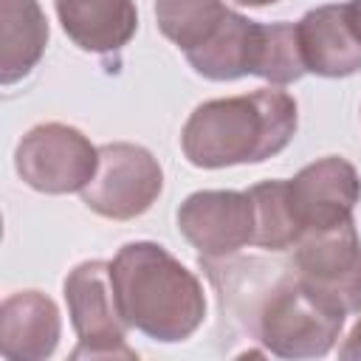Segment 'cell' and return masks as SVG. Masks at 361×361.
I'll list each match as a JSON object with an SVG mask.
<instances>
[{
    "label": "cell",
    "mask_w": 361,
    "mask_h": 361,
    "mask_svg": "<svg viewBox=\"0 0 361 361\" xmlns=\"http://www.w3.org/2000/svg\"><path fill=\"white\" fill-rule=\"evenodd\" d=\"M296 121L299 116L290 93L259 87L245 96L197 104L180 130V147L186 161L200 169L259 164L290 144Z\"/></svg>",
    "instance_id": "cell-1"
},
{
    "label": "cell",
    "mask_w": 361,
    "mask_h": 361,
    "mask_svg": "<svg viewBox=\"0 0 361 361\" xmlns=\"http://www.w3.org/2000/svg\"><path fill=\"white\" fill-rule=\"evenodd\" d=\"M353 3V8H355V14H358V20H361V0H350Z\"/></svg>",
    "instance_id": "cell-19"
},
{
    "label": "cell",
    "mask_w": 361,
    "mask_h": 361,
    "mask_svg": "<svg viewBox=\"0 0 361 361\" xmlns=\"http://www.w3.org/2000/svg\"><path fill=\"white\" fill-rule=\"evenodd\" d=\"M178 228L206 259H223L254 243V209L248 192L203 189L178 209Z\"/></svg>",
    "instance_id": "cell-7"
},
{
    "label": "cell",
    "mask_w": 361,
    "mask_h": 361,
    "mask_svg": "<svg viewBox=\"0 0 361 361\" xmlns=\"http://www.w3.org/2000/svg\"><path fill=\"white\" fill-rule=\"evenodd\" d=\"M121 316L138 333L172 344L189 338L206 316L197 276L158 243H127L110 262Z\"/></svg>",
    "instance_id": "cell-2"
},
{
    "label": "cell",
    "mask_w": 361,
    "mask_h": 361,
    "mask_svg": "<svg viewBox=\"0 0 361 361\" xmlns=\"http://www.w3.org/2000/svg\"><path fill=\"white\" fill-rule=\"evenodd\" d=\"M305 73L296 23H257L251 76H262L271 85H290Z\"/></svg>",
    "instance_id": "cell-15"
},
{
    "label": "cell",
    "mask_w": 361,
    "mask_h": 361,
    "mask_svg": "<svg viewBox=\"0 0 361 361\" xmlns=\"http://www.w3.org/2000/svg\"><path fill=\"white\" fill-rule=\"evenodd\" d=\"M56 14L62 31L90 54L121 51L138 28L133 0H56Z\"/></svg>",
    "instance_id": "cell-11"
},
{
    "label": "cell",
    "mask_w": 361,
    "mask_h": 361,
    "mask_svg": "<svg viewBox=\"0 0 361 361\" xmlns=\"http://www.w3.org/2000/svg\"><path fill=\"white\" fill-rule=\"evenodd\" d=\"M293 274L344 316L361 310V240L355 223L310 231L293 245Z\"/></svg>",
    "instance_id": "cell-6"
},
{
    "label": "cell",
    "mask_w": 361,
    "mask_h": 361,
    "mask_svg": "<svg viewBox=\"0 0 361 361\" xmlns=\"http://www.w3.org/2000/svg\"><path fill=\"white\" fill-rule=\"evenodd\" d=\"M338 355L341 358H355V361H361V319L355 322V327L350 330V336L344 338V344L338 347Z\"/></svg>",
    "instance_id": "cell-17"
},
{
    "label": "cell",
    "mask_w": 361,
    "mask_h": 361,
    "mask_svg": "<svg viewBox=\"0 0 361 361\" xmlns=\"http://www.w3.org/2000/svg\"><path fill=\"white\" fill-rule=\"evenodd\" d=\"M48 20L37 0H0V82L14 85L42 59Z\"/></svg>",
    "instance_id": "cell-12"
},
{
    "label": "cell",
    "mask_w": 361,
    "mask_h": 361,
    "mask_svg": "<svg viewBox=\"0 0 361 361\" xmlns=\"http://www.w3.org/2000/svg\"><path fill=\"white\" fill-rule=\"evenodd\" d=\"M164 189V172L149 149L127 141L99 147V169L82 189L87 209L107 220H133L144 214Z\"/></svg>",
    "instance_id": "cell-5"
},
{
    "label": "cell",
    "mask_w": 361,
    "mask_h": 361,
    "mask_svg": "<svg viewBox=\"0 0 361 361\" xmlns=\"http://www.w3.org/2000/svg\"><path fill=\"white\" fill-rule=\"evenodd\" d=\"M288 189L305 234L353 220V209L361 197L355 166L338 155H327L302 166L288 180Z\"/></svg>",
    "instance_id": "cell-8"
},
{
    "label": "cell",
    "mask_w": 361,
    "mask_h": 361,
    "mask_svg": "<svg viewBox=\"0 0 361 361\" xmlns=\"http://www.w3.org/2000/svg\"><path fill=\"white\" fill-rule=\"evenodd\" d=\"M17 175L37 192H82L99 169V147L71 124L48 121L31 127L14 152Z\"/></svg>",
    "instance_id": "cell-4"
},
{
    "label": "cell",
    "mask_w": 361,
    "mask_h": 361,
    "mask_svg": "<svg viewBox=\"0 0 361 361\" xmlns=\"http://www.w3.org/2000/svg\"><path fill=\"white\" fill-rule=\"evenodd\" d=\"M228 14L223 0H155V23L161 34L183 54L212 37Z\"/></svg>",
    "instance_id": "cell-16"
},
{
    "label": "cell",
    "mask_w": 361,
    "mask_h": 361,
    "mask_svg": "<svg viewBox=\"0 0 361 361\" xmlns=\"http://www.w3.org/2000/svg\"><path fill=\"white\" fill-rule=\"evenodd\" d=\"M65 302L79 338L71 358H135V350L127 347L130 324L113 290L110 262L87 259L76 265L65 279Z\"/></svg>",
    "instance_id": "cell-3"
},
{
    "label": "cell",
    "mask_w": 361,
    "mask_h": 361,
    "mask_svg": "<svg viewBox=\"0 0 361 361\" xmlns=\"http://www.w3.org/2000/svg\"><path fill=\"white\" fill-rule=\"evenodd\" d=\"M62 322L54 299L20 290L0 305V353L8 361H42L59 344Z\"/></svg>",
    "instance_id": "cell-10"
},
{
    "label": "cell",
    "mask_w": 361,
    "mask_h": 361,
    "mask_svg": "<svg viewBox=\"0 0 361 361\" xmlns=\"http://www.w3.org/2000/svg\"><path fill=\"white\" fill-rule=\"evenodd\" d=\"M254 42H257V23L237 11H228L206 42L186 51V59L200 76L214 82H231L251 73Z\"/></svg>",
    "instance_id": "cell-13"
},
{
    "label": "cell",
    "mask_w": 361,
    "mask_h": 361,
    "mask_svg": "<svg viewBox=\"0 0 361 361\" xmlns=\"http://www.w3.org/2000/svg\"><path fill=\"white\" fill-rule=\"evenodd\" d=\"M234 3H240V6H274L276 0H234Z\"/></svg>",
    "instance_id": "cell-18"
},
{
    "label": "cell",
    "mask_w": 361,
    "mask_h": 361,
    "mask_svg": "<svg viewBox=\"0 0 361 361\" xmlns=\"http://www.w3.org/2000/svg\"><path fill=\"white\" fill-rule=\"evenodd\" d=\"M254 209V243L268 251L293 248L302 240V223L290 200L288 180H262L245 189Z\"/></svg>",
    "instance_id": "cell-14"
},
{
    "label": "cell",
    "mask_w": 361,
    "mask_h": 361,
    "mask_svg": "<svg viewBox=\"0 0 361 361\" xmlns=\"http://www.w3.org/2000/svg\"><path fill=\"white\" fill-rule=\"evenodd\" d=\"M305 68L316 76L338 79L361 71V20L353 3H327L299 23Z\"/></svg>",
    "instance_id": "cell-9"
}]
</instances>
